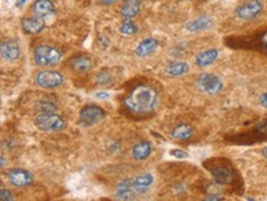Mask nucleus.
Instances as JSON below:
<instances>
[{"label":"nucleus","instance_id":"f257e3e1","mask_svg":"<svg viewBox=\"0 0 267 201\" xmlns=\"http://www.w3.org/2000/svg\"><path fill=\"white\" fill-rule=\"evenodd\" d=\"M158 94L154 89L141 85L137 86L129 92L128 96L124 100V105L127 109L136 114H147L153 112L157 107Z\"/></svg>","mask_w":267,"mask_h":201},{"label":"nucleus","instance_id":"f03ea898","mask_svg":"<svg viewBox=\"0 0 267 201\" xmlns=\"http://www.w3.org/2000/svg\"><path fill=\"white\" fill-rule=\"evenodd\" d=\"M35 124L40 130L54 133L64 128V120L54 112H40L35 117Z\"/></svg>","mask_w":267,"mask_h":201},{"label":"nucleus","instance_id":"7ed1b4c3","mask_svg":"<svg viewBox=\"0 0 267 201\" xmlns=\"http://www.w3.org/2000/svg\"><path fill=\"white\" fill-rule=\"evenodd\" d=\"M33 59L37 65H56L62 59L61 51L49 46H38L33 51Z\"/></svg>","mask_w":267,"mask_h":201},{"label":"nucleus","instance_id":"20e7f679","mask_svg":"<svg viewBox=\"0 0 267 201\" xmlns=\"http://www.w3.org/2000/svg\"><path fill=\"white\" fill-rule=\"evenodd\" d=\"M264 9L263 0H246L237 7V16L242 20H253L261 14Z\"/></svg>","mask_w":267,"mask_h":201},{"label":"nucleus","instance_id":"39448f33","mask_svg":"<svg viewBox=\"0 0 267 201\" xmlns=\"http://www.w3.org/2000/svg\"><path fill=\"white\" fill-rule=\"evenodd\" d=\"M197 86L208 95H217L223 90V81L218 76L203 73L197 79Z\"/></svg>","mask_w":267,"mask_h":201},{"label":"nucleus","instance_id":"423d86ee","mask_svg":"<svg viewBox=\"0 0 267 201\" xmlns=\"http://www.w3.org/2000/svg\"><path fill=\"white\" fill-rule=\"evenodd\" d=\"M105 115L106 113L100 107L90 104L82 109L79 115V122L83 126H92L97 124L100 120H102L105 118Z\"/></svg>","mask_w":267,"mask_h":201},{"label":"nucleus","instance_id":"0eeeda50","mask_svg":"<svg viewBox=\"0 0 267 201\" xmlns=\"http://www.w3.org/2000/svg\"><path fill=\"white\" fill-rule=\"evenodd\" d=\"M36 82L43 89H56L63 82V76L57 71L43 70L36 75Z\"/></svg>","mask_w":267,"mask_h":201},{"label":"nucleus","instance_id":"6e6552de","mask_svg":"<svg viewBox=\"0 0 267 201\" xmlns=\"http://www.w3.org/2000/svg\"><path fill=\"white\" fill-rule=\"evenodd\" d=\"M7 180L10 182V184H12L14 187L22 188L27 187L31 183L33 182V176L28 171L22 168H14L11 171L7 172Z\"/></svg>","mask_w":267,"mask_h":201},{"label":"nucleus","instance_id":"1a4fd4ad","mask_svg":"<svg viewBox=\"0 0 267 201\" xmlns=\"http://www.w3.org/2000/svg\"><path fill=\"white\" fill-rule=\"evenodd\" d=\"M136 194L137 193L133 188V179L122 180L116 187L115 198L118 200H134Z\"/></svg>","mask_w":267,"mask_h":201},{"label":"nucleus","instance_id":"9d476101","mask_svg":"<svg viewBox=\"0 0 267 201\" xmlns=\"http://www.w3.org/2000/svg\"><path fill=\"white\" fill-rule=\"evenodd\" d=\"M0 53H1L2 59H5V60H16L20 55V47L16 41L14 40L2 41L1 47H0Z\"/></svg>","mask_w":267,"mask_h":201},{"label":"nucleus","instance_id":"9b49d317","mask_svg":"<svg viewBox=\"0 0 267 201\" xmlns=\"http://www.w3.org/2000/svg\"><path fill=\"white\" fill-rule=\"evenodd\" d=\"M54 12V5L51 0H36L32 4V14L37 17L49 16Z\"/></svg>","mask_w":267,"mask_h":201},{"label":"nucleus","instance_id":"f8f14e48","mask_svg":"<svg viewBox=\"0 0 267 201\" xmlns=\"http://www.w3.org/2000/svg\"><path fill=\"white\" fill-rule=\"evenodd\" d=\"M21 26L22 28H24L25 32L27 33H40L42 32L43 28H45V20L42 19V17H32V19H30V17H24V19L21 20Z\"/></svg>","mask_w":267,"mask_h":201},{"label":"nucleus","instance_id":"ddd939ff","mask_svg":"<svg viewBox=\"0 0 267 201\" xmlns=\"http://www.w3.org/2000/svg\"><path fill=\"white\" fill-rule=\"evenodd\" d=\"M91 65V59L85 55L74 56V58H72L71 61H69V66H71L74 71H77V73H87V71L90 70Z\"/></svg>","mask_w":267,"mask_h":201},{"label":"nucleus","instance_id":"4468645a","mask_svg":"<svg viewBox=\"0 0 267 201\" xmlns=\"http://www.w3.org/2000/svg\"><path fill=\"white\" fill-rule=\"evenodd\" d=\"M141 10V0H124L121 6V15L124 19L137 16Z\"/></svg>","mask_w":267,"mask_h":201},{"label":"nucleus","instance_id":"2eb2a0df","mask_svg":"<svg viewBox=\"0 0 267 201\" xmlns=\"http://www.w3.org/2000/svg\"><path fill=\"white\" fill-rule=\"evenodd\" d=\"M213 25V20L208 16H199L197 19L192 20L186 25V30L191 32H199V31L208 30Z\"/></svg>","mask_w":267,"mask_h":201},{"label":"nucleus","instance_id":"dca6fc26","mask_svg":"<svg viewBox=\"0 0 267 201\" xmlns=\"http://www.w3.org/2000/svg\"><path fill=\"white\" fill-rule=\"evenodd\" d=\"M214 182L218 184H228L232 180V171L225 166H217L211 169Z\"/></svg>","mask_w":267,"mask_h":201},{"label":"nucleus","instance_id":"f3484780","mask_svg":"<svg viewBox=\"0 0 267 201\" xmlns=\"http://www.w3.org/2000/svg\"><path fill=\"white\" fill-rule=\"evenodd\" d=\"M158 46H159V43H158L157 40H154V38H147V40L142 41L138 45V47L136 48V54L138 56L150 55V54L157 50Z\"/></svg>","mask_w":267,"mask_h":201},{"label":"nucleus","instance_id":"a211bd4d","mask_svg":"<svg viewBox=\"0 0 267 201\" xmlns=\"http://www.w3.org/2000/svg\"><path fill=\"white\" fill-rule=\"evenodd\" d=\"M150 153H152V144L148 143V141H141V143L136 144L133 150H132V156L137 161L146 159L147 157H149Z\"/></svg>","mask_w":267,"mask_h":201},{"label":"nucleus","instance_id":"6ab92c4d","mask_svg":"<svg viewBox=\"0 0 267 201\" xmlns=\"http://www.w3.org/2000/svg\"><path fill=\"white\" fill-rule=\"evenodd\" d=\"M153 180H154V178L152 174H142V176L134 178L133 188L137 194H144L152 185Z\"/></svg>","mask_w":267,"mask_h":201},{"label":"nucleus","instance_id":"aec40b11","mask_svg":"<svg viewBox=\"0 0 267 201\" xmlns=\"http://www.w3.org/2000/svg\"><path fill=\"white\" fill-rule=\"evenodd\" d=\"M217 56H218V50H203L196 56V64L198 66H201V68H204V66L213 64L216 61Z\"/></svg>","mask_w":267,"mask_h":201},{"label":"nucleus","instance_id":"412c9836","mask_svg":"<svg viewBox=\"0 0 267 201\" xmlns=\"http://www.w3.org/2000/svg\"><path fill=\"white\" fill-rule=\"evenodd\" d=\"M188 70H190V66L183 61H171L167 66V73L171 76L185 75L188 73Z\"/></svg>","mask_w":267,"mask_h":201},{"label":"nucleus","instance_id":"4be33fe9","mask_svg":"<svg viewBox=\"0 0 267 201\" xmlns=\"http://www.w3.org/2000/svg\"><path fill=\"white\" fill-rule=\"evenodd\" d=\"M193 130L191 126L186 125V124H178L176 125L175 128L173 129V131H171V136H173L175 140H188V139L192 136Z\"/></svg>","mask_w":267,"mask_h":201},{"label":"nucleus","instance_id":"5701e85b","mask_svg":"<svg viewBox=\"0 0 267 201\" xmlns=\"http://www.w3.org/2000/svg\"><path fill=\"white\" fill-rule=\"evenodd\" d=\"M120 31L123 35H134L138 31V27H137V25L134 22L129 21V19H126L121 24Z\"/></svg>","mask_w":267,"mask_h":201},{"label":"nucleus","instance_id":"b1692460","mask_svg":"<svg viewBox=\"0 0 267 201\" xmlns=\"http://www.w3.org/2000/svg\"><path fill=\"white\" fill-rule=\"evenodd\" d=\"M40 112H56V105L51 102H41L37 104Z\"/></svg>","mask_w":267,"mask_h":201},{"label":"nucleus","instance_id":"393cba45","mask_svg":"<svg viewBox=\"0 0 267 201\" xmlns=\"http://www.w3.org/2000/svg\"><path fill=\"white\" fill-rule=\"evenodd\" d=\"M0 199H1V201H10L14 199V198H12V194L9 192V190L5 189V188H1V192H0Z\"/></svg>","mask_w":267,"mask_h":201},{"label":"nucleus","instance_id":"a878e982","mask_svg":"<svg viewBox=\"0 0 267 201\" xmlns=\"http://www.w3.org/2000/svg\"><path fill=\"white\" fill-rule=\"evenodd\" d=\"M170 153L173 154V156L178 157V158H186V157L188 156L187 152H185L182 150H171Z\"/></svg>","mask_w":267,"mask_h":201},{"label":"nucleus","instance_id":"bb28decb","mask_svg":"<svg viewBox=\"0 0 267 201\" xmlns=\"http://www.w3.org/2000/svg\"><path fill=\"white\" fill-rule=\"evenodd\" d=\"M260 104L263 105L264 108H266V109H267V92H266V94H264L263 96L260 97Z\"/></svg>","mask_w":267,"mask_h":201},{"label":"nucleus","instance_id":"cd10ccee","mask_svg":"<svg viewBox=\"0 0 267 201\" xmlns=\"http://www.w3.org/2000/svg\"><path fill=\"white\" fill-rule=\"evenodd\" d=\"M261 42H263L264 48L267 50V32H265L263 36H261Z\"/></svg>","mask_w":267,"mask_h":201},{"label":"nucleus","instance_id":"c85d7f7f","mask_svg":"<svg viewBox=\"0 0 267 201\" xmlns=\"http://www.w3.org/2000/svg\"><path fill=\"white\" fill-rule=\"evenodd\" d=\"M98 1H100V4L102 5H111L113 4V2L118 1V0H98Z\"/></svg>","mask_w":267,"mask_h":201},{"label":"nucleus","instance_id":"c756f323","mask_svg":"<svg viewBox=\"0 0 267 201\" xmlns=\"http://www.w3.org/2000/svg\"><path fill=\"white\" fill-rule=\"evenodd\" d=\"M95 96H96L97 99H107L108 94H103V92H98V94L95 95Z\"/></svg>","mask_w":267,"mask_h":201},{"label":"nucleus","instance_id":"7c9ffc66","mask_svg":"<svg viewBox=\"0 0 267 201\" xmlns=\"http://www.w3.org/2000/svg\"><path fill=\"white\" fill-rule=\"evenodd\" d=\"M25 2H26V0H17V1H16V4H15V5H16L17 7H21L22 5L25 4Z\"/></svg>","mask_w":267,"mask_h":201},{"label":"nucleus","instance_id":"2f4dec72","mask_svg":"<svg viewBox=\"0 0 267 201\" xmlns=\"http://www.w3.org/2000/svg\"><path fill=\"white\" fill-rule=\"evenodd\" d=\"M263 153H264V156H265L266 158H267V146H266V148L263 150Z\"/></svg>","mask_w":267,"mask_h":201},{"label":"nucleus","instance_id":"473e14b6","mask_svg":"<svg viewBox=\"0 0 267 201\" xmlns=\"http://www.w3.org/2000/svg\"><path fill=\"white\" fill-rule=\"evenodd\" d=\"M1 167H5V159H4V157H1Z\"/></svg>","mask_w":267,"mask_h":201}]
</instances>
